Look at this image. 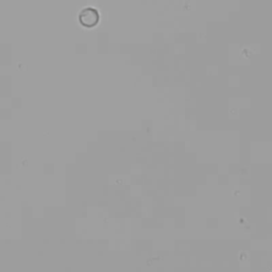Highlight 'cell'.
I'll return each instance as SVG.
<instances>
[{
    "instance_id": "6da1fadb",
    "label": "cell",
    "mask_w": 272,
    "mask_h": 272,
    "mask_svg": "<svg viewBox=\"0 0 272 272\" xmlns=\"http://www.w3.org/2000/svg\"><path fill=\"white\" fill-rule=\"evenodd\" d=\"M100 20V14L97 9L93 6H86L79 13V23L84 28H94Z\"/></svg>"
}]
</instances>
